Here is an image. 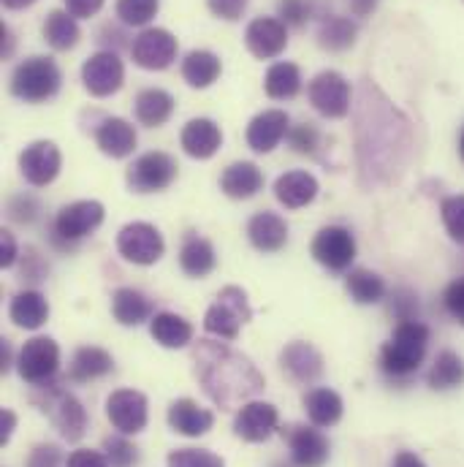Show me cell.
Instances as JSON below:
<instances>
[{
    "label": "cell",
    "mask_w": 464,
    "mask_h": 467,
    "mask_svg": "<svg viewBox=\"0 0 464 467\" xmlns=\"http://www.w3.org/2000/svg\"><path fill=\"white\" fill-rule=\"evenodd\" d=\"M104 5V0H66V11L74 19H90L93 14H98Z\"/></svg>",
    "instance_id": "cell-55"
},
{
    "label": "cell",
    "mask_w": 464,
    "mask_h": 467,
    "mask_svg": "<svg viewBox=\"0 0 464 467\" xmlns=\"http://www.w3.org/2000/svg\"><path fill=\"white\" fill-rule=\"evenodd\" d=\"M247 236H250V244L261 253H277L285 247L288 242V223L277 215V213H258L250 218L247 223Z\"/></svg>",
    "instance_id": "cell-25"
},
{
    "label": "cell",
    "mask_w": 464,
    "mask_h": 467,
    "mask_svg": "<svg viewBox=\"0 0 464 467\" xmlns=\"http://www.w3.org/2000/svg\"><path fill=\"white\" fill-rule=\"evenodd\" d=\"M180 144H182V150H185L191 158L207 161V158H212V155L223 147V130H221V125H218L215 119L196 117V119H191V122L182 128Z\"/></svg>",
    "instance_id": "cell-22"
},
{
    "label": "cell",
    "mask_w": 464,
    "mask_h": 467,
    "mask_svg": "<svg viewBox=\"0 0 464 467\" xmlns=\"http://www.w3.org/2000/svg\"><path fill=\"white\" fill-rule=\"evenodd\" d=\"M14 427H16V416H14V410L3 408V413H0V441H3V443H8V441H11Z\"/></svg>",
    "instance_id": "cell-56"
},
{
    "label": "cell",
    "mask_w": 464,
    "mask_h": 467,
    "mask_svg": "<svg viewBox=\"0 0 464 467\" xmlns=\"http://www.w3.org/2000/svg\"><path fill=\"white\" fill-rule=\"evenodd\" d=\"M343 397L335 389H313L304 394V410L315 427H335L343 419Z\"/></svg>",
    "instance_id": "cell-33"
},
{
    "label": "cell",
    "mask_w": 464,
    "mask_h": 467,
    "mask_svg": "<svg viewBox=\"0 0 464 467\" xmlns=\"http://www.w3.org/2000/svg\"><path fill=\"white\" fill-rule=\"evenodd\" d=\"M283 441L291 449V460L296 467H324L329 462L332 446L324 432L304 427V424H288L283 427Z\"/></svg>",
    "instance_id": "cell-15"
},
{
    "label": "cell",
    "mask_w": 464,
    "mask_h": 467,
    "mask_svg": "<svg viewBox=\"0 0 464 467\" xmlns=\"http://www.w3.org/2000/svg\"><path fill=\"white\" fill-rule=\"evenodd\" d=\"M104 451H107V460L109 467H136L139 465V449L125 441V438H107L104 441Z\"/></svg>",
    "instance_id": "cell-45"
},
{
    "label": "cell",
    "mask_w": 464,
    "mask_h": 467,
    "mask_svg": "<svg viewBox=\"0 0 464 467\" xmlns=\"http://www.w3.org/2000/svg\"><path fill=\"white\" fill-rule=\"evenodd\" d=\"M288 122L291 119L283 109H266V112L255 115L247 125V147L255 152H272L288 136V130H291Z\"/></svg>",
    "instance_id": "cell-21"
},
{
    "label": "cell",
    "mask_w": 464,
    "mask_h": 467,
    "mask_svg": "<svg viewBox=\"0 0 464 467\" xmlns=\"http://www.w3.org/2000/svg\"><path fill=\"white\" fill-rule=\"evenodd\" d=\"M136 119L147 128L163 125L169 117L174 115V96L160 90V88H147L136 96Z\"/></svg>",
    "instance_id": "cell-35"
},
{
    "label": "cell",
    "mask_w": 464,
    "mask_h": 467,
    "mask_svg": "<svg viewBox=\"0 0 464 467\" xmlns=\"http://www.w3.org/2000/svg\"><path fill=\"white\" fill-rule=\"evenodd\" d=\"M429 386L435 391H449V389H457L464 383V361L459 353L454 350H443L438 353L432 369H429Z\"/></svg>",
    "instance_id": "cell-40"
},
{
    "label": "cell",
    "mask_w": 464,
    "mask_h": 467,
    "mask_svg": "<svg viewBox=\"0 0 464 467\" xmlns=\"http://www.w3.org/2000/svg\"><path fill=\"white\" fill-rule=\"evenodd\" d=\"M0 36H3V41H5V47H3V57H8V55H11V49H14V38H11L8 25H0Z\"/></svg>",
    "instance_id": "cell-60"
},
{
    "label": "cell",
    "mask_w": 464,
    "mask_h": 467,
    "mask_svg": "<svg viewBox=\"0 0 464 467\" xmlns=\"http://www.w3.org/2000/svg\"><path fill=\"white\" fill-rule=\"evenodd\" d=\"M96 141L101 147L104 155L109 158H128L136 150V130L128 119L122 117H107L98 130H96Z\"/></svg>",
    "instance_id": "cell-29"
},
{
    "label": "cell",
    "mask_w": 464,
    "mask_h": 467,
    "mask_svg": "<svg viewBox=\"0 0 464 467\" xmlns=\"http://www.w3.org/2000/svg\"><path fill=\"white\" fill-rule=\"evenodd\" d=\"M345 3H348V8L353 16H361V19H364V16H369V14L377 8V3H380V0H345Z\"/></svg>",
    "instance_id": "cell-57"
},
{
    "label": "cell",
    "mask_w": 464,
    "mask_h": 467,
    "mask_svg": "<svg viewBox=\"0 0 464 467\" xmlns=\"http://www.w3.org/2000/svg\"><path fill=\"white\" fill-rule=\"evenodd\" d=\"M33 402L38 405L41 413L49 416V421L55 424V430L60 432L63 441L79 443L85 438L88 410L71 391H66L57 383H49V386H41V394H33Z\"/></svg>",
    "instance_id": "cell-4"
},
{
    "label": "cell",
    "mask_w": 464,
    "mask_h": 467,
    "mask_svg": "<svg viewBox=\"0 0 464 467\" xmlns=\"http://www.w3.org/2000/svg\"><path fill=\"white\" fill-rule=\"evenodd\" d=\"M60 85H63V77H60L57 63L41 55L22 60L11 74V93L27 104H41V101L55 99L60 93Z\"/></svg>",
    "instance_id": "cell-5"
},
{
    "label": "cell",
    "mask_w": 464,
    "mask_h": 467,
    "mask_svg": "<svg viewBox=\"0 0 464 467\" xmlns=\"http://www.w3.org/2000/svg\"><path fill=\"white\" fill-rule=\"evenodd\" d=\"M177 169L180 166L169 152H144L130 163L125 180L133 193H158L177 180Z\"/></svg>",
    "instance_id": "cell-9"
},
{
    "label": "cell",
    "mask_w": 464,
    "mask_h": 467,
    "mask_svg": "<svg viewBox=\"0 0 464 467\" xmlns=\"http://www.w3.org/2000/svg\"><path fill=\"white\" fill-rule=\"evenodd\" d=\"M413 152L410 119L394 109L372 82L364 85L356 109V158L361 185H388L399 180Z\"/></svg>",
    "instance_id": "cell-1"
},
{
    "label": "cell",
    "mask_w": 464,
    "mask_h": 467,
    "mask_svg": "<svg viewBox=\"0 0 464 467\" xmlns=\"http://www.w3.org/2000/svg\"><path fill=\"white\" fill-rule=\"evenodd\" d=\"M177 38L163 27H147L130 44L133 63L147 71H163L177 60Z\"/></svg>",
    "instance_id": "cell-12"
},
{
    "label": "cell",
    "mask_w": 464,
    "mask_h": 467,
    "mask_svg": "<svg viewBox=\"0 0 464 467\" xmlns=\"http://www.w3.org/2000/svg\"><path fill=\"white\" fill-rule=\"evenodd\" d=\"M277 14H280V22L291 25V27H304L310 19L329 16L326 0H280Z\"/></svg>",
    "instance_id": "cell-41"
},
{
    "label": "cell",
    "mask_w": 464,
    "mask_h": 467,
    "mask_svg": "<svg viewBox=\"0 0 464 467\" xmlns=\"http://www.w3.org/2000/svg\"><path fill=\"white\" fill-rule=\"evenodd\" d=\"M60 465H63V454H60V449H57V446H52V443H38V446L30 451L27 462H25V467H60Z\"/></svg>",
    "instance_id": "cell-51"
},
{
    "label": "cell",
    "mask_w": 464,
    "mask_h": 467,
    "mask_svg": "<svg viewBox=\"0 0 464 467\" xmlns=\"http://www.w3.org/2000/svg\"><path fill=\"white\" fill-rule=\"evenodd\" d=\"M263 90L274 101H288V99L299 96V90H302V71H299V66H294V63H274L266 71Z\"/></svg>",
    "instance_id": "cell-36"
},
{
    "label": "cell",
    "mask_w": 464,
    "mask_h": 467,
    "mask_svg": "<svg viewBox=\"0 0 464 467\" xmlns=\"http://www.w3.org/2000/svg\"><path fill=\"white\" fill-rule=\"evenodd\" d=\"M63 155L55 141H33L19 155V171L33 188H46L57 180Z\"/></svg>",
    "instance_id": "cell-14"
},
{
    "label": "cell",
    "mask_w": 464,
    "mask_h": 467,
    "mask_svg": "<svg viewBox=\"0 0 464 467\" xmlns=\"http://www.w3.org/2000/svg\"><path fill=\"white\" fill-rule=\"evenodd\" d=\"M288 141H291L294 152H299V155H318L321 133L313 122H302L294 130H288Z\"/></svg>",
    "instance_id": "cell-46"
},
{
    "label": "cell",
    "mask_w": 464,
    "mask_h": 467,
    "mask_svg": "<svg viewBox=\"0 0 464 467\" xmlns=\"http://www.w3.org/2000/svg\"><path fill=\"white\" fill-rule=\"evenodd\" d=\"M104 204L96 199H85V202H74L66 204L55 223H52V242H57L60 247L71 250L79 239H85L88 234H93L104 223Z\"/></svg>",
    "instance_id": "cell-7"
},
{
    "label": "cell",
    "mask_w": 464,
    "mask_h": 467,
    "mask_svg": "<svg viewBox=\"0 0 464 467\" xmlns=\"http://www.w3.org/2000/svg\"><path fill=\"white\" fill-rule=\"evenodd\" d=\"M180 266L191 277H207L218 266V253L210 239L199 236L196 232L185 234L180 247Z\"/></svg>",
    "instance_id": "cell-28"
},
{
    "label": "cell",
    "mask_w": 464,
    "mask_h": 467,
    "mask_svg": "<svg viewBox=\"0 0 464 467\" xmlns=\"http://www.w3.org/2000/svg\"><path fill=\"white\" fill-rule=\"evenodd\" d=\"M79 25L68 11H49L46 22H44V38L52 49L57 52H68L79 44Z\"/></svg>",
    "instance_id": "cell-38"
},
{
    "label": "cell",
    "mask_w": 464,
    "mask_h": 467,
    "mask_svg": "<svg viewBox=\"0 0 464 467\" xmlns=\"http://www.w3.org/2000/svg\"><path fill=\"white\" fill-rule=\"evenodd\" d=\"M391 467H427V465H424V460H421L418 454H413V451H399V454L394 457Z\"/></svg>",
    "instance_id": "cell-58"
},
{
    "label": "cell",
    "mask_w": 464,
    "mask_h": 467,
    "mask_svg": "<svg viewBox=\"0 0 464 467\" xmlns=\"http://www.w3.org/2000/svg\"><path fill=\"white\" fill-rule=\"evenodd\" d=\"M66 467H109V460H107V454H101V451H93V449H77V451L68 457Z\"/></svg>",
    "instance_id": "cell-53"
},
{
    "label": "cell",
    "mask_w": 464,
    "mask_h": 467,
    "mask_svg": "<svg viewBox=\"0 0 464 467\" xmlns=\"http://www.w3.org/2000/svg\"><path fill=\"white\" fill-rule=\"evenodd\" d=\"M169 467H226V462L207 449H177L166 460Z\"/></svg>",
    "instance_id": "cell-44"
},
{
    "label": "cell",
    "mask_w": 464,
    "mask_h": 467,
    "mask_svg": "<svg viewBox=\"0 0 464 467\" xmlns=\"http://www.w3.org/2000/svg\"><path fill=\"white\" fill-rule=\"evenodd\" d=\"M313 258L329 272H345L356 261V239L343 226H326L313 239Z\"/></svg>",
    "instance_id": "cell-13"
},
{
    "label": "cell",
    "mask_w": 464,
    "mask_h": 467,
    "mask_svg": "<svg viewBox=\"0 0 464 467\" xmlns=\"http://www.w3.org/2000/svg\"><path fill=\"white\" fill-rule=\"evenodd\" d=\"M345 288L356 305H377L386 296V283L372 269H350Z\"/></svg>",
    "instance_id": "cell-39"
},
{
    "label": "cell",
    "mask_w": 464,
    "mask_h": 467,
    "mask_svg": "<svg viewBox=\"0 0 464 467\" xmlns=\"http://www.w3.org/2000/svg\"><path fill=\"white\" fill-rule=\"evenodd\" d=\"M82 82H85L88 93L96 99L115 96L125 82V68H122V60L117 57V52H107V49L96 52L82 66Z\"/></svg>",
    "instance_id": "cell-16"
},
{
    "label": "cell",
    "mask_w": 464,
    "mask_h": 467,
    "mask_svg": "<svg viewBox=\"0 0 464 467\" xmlns=\"http://www.w3.org/2000/svg\"><path fill=\"white\" fill-rule=\"evenodd\" d=\"M280 367L296 386H313L324 375V356L315 346H310L304 340H296V343L283 348Z\"/></svg>",
    "instance_id": "cell-20"
},
{
    "label": "cell",
    "mask_w": 464,
    "mask_h": 467,
    "mask_svg": "<svg viewBox=\"0 0 464 467\" xmlns=\"http://www.w3.org/2000/svg\"><path fill=\"white\" fill-rule=\"evenodd\" d=\"M60 369V348L52 337H33L27 340L16 356V372L25 383L41 389L55 383Z\"/></svg>",
    "instance_id": "cell-8"
},
{
    "label": "cell",
    "mask_w": 464,
    "mask_h": 467,
    "mask_svg": "<svg viewBox=\"0 0 464 467\" xmlns=\"http://www.w3.org/2000/svg\"><path fill=\"white\" fill-rule=\"evenodd\" d=\"M429 346V329L421 321H405L394 329L391 340L380 350V369L388 378H410L418 372Z\"/></svg>",
    "instance_id": "cell-3"
},
{
    "label": "cell",
    "mask_w": 464,
    "mask_h": 467,
    "mask_svg": "<svg viewBox=\"0 0 464 467\" xmlns=\"http://www.w3.org/2000/svg\"><path fill=\"white\" fill-rule=\"evenodd\" d=\"M221 191L236 199V202H244V199H253L255 193L263 191V171L250 163V161H239L232 163L223 174H221Z\"/></svg>",
    "instance_id": "cell-27"
},
{
    "label": "cell",
    "mask_w": 464,
    "mask_h": 467,
    "mask_svg": "<svg viewBox=\"0 0 464 467\" xmlns=\"http://www.w3.org/2000/svg\"><path fill=\"white\" fill-rule=\"evenodd\" d=\"M207 3H210V11L215 16L233 22V19H239L244 14V8H247L250 0H207Z\"/></svg>",
    "instance_id": "cell-52"
},
{
    "label": "cell",
    "mask_w": 464,
    "mask_h": 467,
    "mask_svg": "<svg viewBox=\"0 0 464 467\" xmlns=\"http://www.w3.org/2000/svg\"><path fill=\"white\" fill-rule=\"evenodd\" d=\"M310 104L318 115L343 119L350 115V82L337 71H321L307 88Z\"/></svg>",
    "instance_id": "cell-11"
},
{
    "label": "cell",
    "mask_w": 464,
    "mask_h": 467,
    "mask_svg": "<svg viewBox=\"0 0 464 467\" xmlns=\"http://www.w3.org/2000/svg\"><path fill=\"white\" fill-rule=\"evenodd\" d=\"M150 335L163 348H185L193 340V327L177 313H155L150 321Z\"/></svg>",
    "instance_id": "cell-34"
},
{
    "label": "cell",
    "mask_w": 464,
    "mask_h": 467,
    "mask_svg": "<svg viewBox=\"0 0 464 467\" xmlns=\"http://www.w3.org/2000/svg\"><path fill=\"white\" fill-rule=\"evenodd\" d=\"M19 255H22V253H19V247H16L14 234L8 232V229H3V232H0V266H3V269H11V266L16 264Z\"/></svg>",
    "instance_id": "cell-54"
},
{
    "label": "cell",
    "mask_w": 464,
    "mask_h": 467,
    "mask_svg": "<svg viewBox=\"0 0 464 467\" xmlns=\"http://www.w3.org/2000/svg\"><path fill=\"white\" fill-rule=\"evenodd\" d=\"M36 0H3V5L5 8H11V11H19V8H27V5H33Z\"/></svg>",
    "instance_id": "cell-61"
},
{
    "label": "cell",
    "mask_w": 464,
    "mask_h": 467,
    "mask_svg": "<svg viewBox=\"0 0 464 467\" xmlns=\"http://www.w3.org/2000/svg\"><path fill=\"white\" fill-rule=\"evenodd\" d=\"M169 424L177 435H185V438H201L212 430L215 424V416L212 410L201 408L199 402L193 400H177L171 402L169 408Z\"/></svg>",
    "instance_id": "cell-24"
},
{
    "label": "cell",
    "mask_w": 464,
    "mask_h": 467,
    "mask_svg": "<svg viewBox=\"0 0 464 467\" xmlns=\"http://www.w3.org/2000/svg\"><path fill=\"white\" fill-rule=\"evenodd\" d=\"M223 74V63L215 52L210 49H193L185 60H182V79L196 88L204 90L212 82H218V77Z\"/></svg>",
    "instance_id": "cell-31"
},
{
    "label": "cell",
    "mask_w": 464,
    "mask_h": 467,
    "mask_svg": "<svg viewBox=\"0 0 464 467\" xmlns=\"http://www.w3.org/2000/svg\"><path fill=\"white\" fill-rule=\"evenodd\" d=\"M19 258H22V269H19L22 280H27V283H41V280H46L49 264L44 261V255H41L36 247H25Z\"/></svg>",
    "instance_id": "cell-48"
},
{
    "label": "cell",
    "mask_w": 464,
    "mask_h": 467,
    "mask_svg": "<svg viewBox=\"0 0 464 467\" xmlns=\"http://www.w3.org/2000/svg\"><path fill=\"white\" fill-rule=\"evenodd\" d=\"M117 250L125 261L139 266H152L163 258L166 242L152 223H128L117 234Z\"/></svg>",
    "instance_id": "cell-10"
},
{
    "label": "cell",
    "mask_w": 464,
    "mask_h": 467,
    "mask_svg": "<svg viewBox=\"0 0 464 467\" xmlns=\"http://www.w3.org/2000/svg\"><path fill=\"white\" fill-rule=\"evenodd\" d=\"M11 369V343L3 340L0 343V372H8Z\"/></svg>",
    "instance_id": "cell-59"
},
{
    "label": "cell",
    "mask_w": 464,
    "mask_h": 467,
    "mask_svg": "<svg viewBox=\"0 0 464 467\" xmlns=\"http://www.w3.org/2000/svg\"><path fill=\"white\" fill-rule=\"evenodd\" d=\"M358 27L356 22H350V16H324L318 25V44L329 52H345L356 44Z\"/></svg>",
    "instance_id": "cell-37"
},
{
    "label": "cell",
    "mask_w": 464,
    "mask_h": 467,
    "mask_svg": "<svg viewBox=\"0 0 464 467\" xmlns=\"http://www.w3.org/2000/svg\"><path fill=\"white\" fill-rule=\"evenodd\" d=\"M277 408L269 402H244L233 419V432L236 438L247 441V443H263L274 435L277 430Z\"/></svg>",
    "instance_id": "cell-19"
},
{
    "label": "cell",
    "mask_w": 464,
    "mask_h": 467,
    "mask_svg": "<svg viewBox=\"0 0 464 467\" xmlns=\"http://www.w3.org/2000/svg\"><path fill=\"white\" fill-rule=\"evenodd\" d=\"M388 310L391 316L405 324V321H418V296L410 291V288H397L391 294V302H388Z\"/></svg>",
    "instance_id": "cell-47"
},
{
    "label": "cell",
    "mask_w": 464,
    "mask_h": 467,
    "mask_svg": "<svg viewBox=\"0 0 464 467\" xmlns=\"http://www.w3.org/2000/svg\"><path fill=\"white\" fill-rule=\"evenodd\" d=\"M253 318V310H250V302H247V294L239 288V285H226L215 305L207 310L204 316V329L221 340H236L239 329Z\"/></svg>",
    "instance_id": "cell-6"
},
{
    "label": "cell",
    "mask_w": 464,
    "mask_h": 467,
    "mask_svg": "<svg viewBox=\"0 0 464 467\" xmlns=\"http://www.w3.org/2000/svg\"><path fill=\"white\" fill-rule=\"evenodd\" d=\"M440 218H443L446 232L451 234V239L464 244V193L443 199V204H440Z\"/></svg>",
    "instance_id": "cell-43"
},
{
    "label": "cell",
    "mask_w": 464,
    "mask_h": 467,
    "mask_svg": "<svg viewBox=\"0 0 464 467\" xmlns=\"http://www.w3.org/2000/svg\"><path fill=\"white\" fill-rule=\"evenodd\" d=\"M115 369V358L104 348L96 346H85L74 353L71 367H68V378L74 383H90L96 378H104Z\"/></svg>",
    "instance_id": "cell-30"
},
{
    "label": "cell",
    "mask_w": 464,
    "mask_h": 467,
    "mask_svg": "<svg viewBox=\"0 0 464 467\" xmlns=\"http://www.w3.org/2000/svg\"><path fill=\"white\" fill-rule=\"evenodd\" d=\"M38 213H41V204H38L33 196H14V199L8 202V218H11L14 223L30 226V223L38 221Z\"/></svg>",
    "instance_id": "cell-49"
},
{
    "label": "cell",
    "mask_w": 464,
    "mask_h": 467,
    "mask_svg": "<svg viewBox=\"0 0 464 467\" xmlns=\"http://www.w3.org/2000/svg\"><path fill=\"white\" fill-rule=\"evenodd\" d=\"M193 364L204 394L221 410L239 408L242 402L261 394L266 386L258 367L244 353L229 348L226 343L199 340L193 348Z\"/></svg>",
    "instance_id": "cell-2"
},
{
    "label": "cell",
    "mask_w": 464,
    "mask_h": 467,
    "mask_svg": "<svg viewBox=\"0 0 464 467\" xmlns=\"http://www.w3.org/2000/svg\"><path fill=\"white\" fill-rule=\"evenodd\" d=\"M112 316L122 327H139L152 321V302L136 288H117L112 296Z\"/></svg>",
    "instance_id": "cell-32"
},
{
    "label": "cell",
    "mask_w": 464,
    "mask_h": 467,
    "mask_svg": "<svg viewBox=\"0 0 464 467\" xmlns=\"http://www.w3.org/2000/svg\"><path fill=\"white\" fill-rule=\"evenodd\" d=\"M459 152H462V158H464V133H462V139H459Z\"/></svg>",
    "instance_id": "cell-62"
},
{
    "label": "cell",
    "mask_w": 464,
    "mask_h": 467,
    "mask_svg": "<svg viewBox=\"0 0 464 467\" xmlns=\"http://www.w3.org/2000/svg\"><path fill=\"white\" fill-rule=\"evenodd\" d=\"M8 318H11L19 329L36 332V329H41V327L46 324V318H49V302H46V296H44L41 291L25 288V291H19V294L11 299V305H8Z\"/></svg>",
    "instance_id": "cell-26"
},
{
    "label": "cell",
    "mask_w": 464,
    "mask_h": 467,
    "mask_svg": "<svg viewBox=\"0 0 464 467\" xmlns=\"http://www.w3.org/2000/svg\"><path fill=\"white\" fill-rule=\"evenodd\" d=\"M107 416L119 435H139L147 427V397L133 389H119L107 400Z\"/></svg>",
    "instance_id": "cell-17"
},
{
    "label": "cell",
    "mask_w": 464,
    "mask_h": 467,
    "mask_svg": "<svg viewBox=\"0 0 464 467\" xmlns=\"http://www.w3.org/2000/svg\"><path fill=\"white\" fill-rule=\"evenodd\" d=\"M160 0H117V16L128 27H141L155 19Z\"/></svg>",
    "instance_id": "cell-42"
},
{
    "label": "cell",
    "mask_w": 464,
    "mask_h": 467,
    "mask_svg": "<svg viewBox=\"0 0 464 467\" xmlns=\"http://www.w3.org/2000/svg\"><path fill=\"white\" fill-rule=\"evenodd\" d=\"M443 305H446L449 316H451L457 324H462L464 327V277H457V280L446 288Z\"/></svg>",
    "instance_id": "cell-50"
},
{
    "label": "cell",
    "mask_w": 464,
    "mask_h": 467,
    "mask_svg": "<svg viewBox=\"0 0 464 467\" xmlns=\"http://www.w3.org/2000/svg\"><path fill=\"white\" fill-rule=\"evenodd\" d=\"M318 191V180L310 171H285L274 182V196L285 210H302L313 204Z\"/></svg>",
    "instance_id": "cell-23"
},
{
    "label": "cell",
    "mask_w": 464,
    "mask_h": 467,
    "mask_svg": "<svg viewBox=\"0 0 464 467\" xmlns=\"http://www.w3.org/2000/svg\"><path fill=\"white\" fill-rule=\"evenodd\" d=\"M244 44L258 60H274L288 47V27L274 16H258L247 25Z\"/></svg>",
    "instance_id": "cell-18"
}]
</instances>
